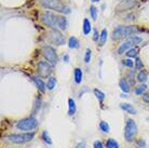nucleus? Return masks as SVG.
Masks as SVG:
<instances>
[{"instance_id": "obj_26", "label": "nucleus", "mask_w": 149, "mask_h": 148, "mask_svg": "<svg viewBox=\"0 0 149 148\" xmlns=\"http://www.w3.org/2000/svg\"><path fill=\"white\" fill-rule=\"evenodd\" d=\"M100 129L105 132V133H108L109 131H110V128H109V124L106 121H101L100 122Z\"/></svg>"}, {"instance_id": "obj_22", "label": "nucleus", "mask_w": 149, "mask_h": 148, "mask_svg": "<svg viewBox=\"0 0 149 148\" xmlns=\"http://www.w3.org/2000/svg\"><path fill=\"white\" fill-rule=\"evenodd\" d=\"M146 90H147V85L142 83V84H139L137 88L135 89L134 93L136 94V95H141V94H144V93L146 92Z\"/></svg>"}, {"instance_id": "obj_36", "label": "nucleus", "mask_w": 149, "mask_h": 148, "mask_svg": "<svg viewBox=\"0 0 149 148\" xmlns=\"http://www.w3.org/2000/svg\"><path fill=\"white\" fill-rule=\"evenodd\" d=\"M77 148H88L86 147V143H79L78 145H77Z\"/></svg>"}, {"instance_id": "obj_40", "label": "nucleus", "mask_w": 149, "mask_h": 148, "mask_svg": "<svg viewBox=\"0 0 149 148\" xmlns=\"http://www.w3.org/2000/svg\"><path fill=\"white\" fill-rule=\"evenodd\" d=\"M121 1H133V0H121Z\"/></svg>"}, {"instance_id": "obj_17", "label": "nucleus", "mask_w": 149, "mask_h": 148, "mask_svg": "<svg viewBox=\"0 0 149 148\" xmlns=\"http://www.w3.org/2000/svg\"><path fill=\"white\" fill-rule=\"evenodd\" d=\"M67 19L65 17V16H60L58 17V23H57V26H58V28L62 30H65L67 28Z\"/></svg>"}, {"instance_id": "obj_21", "label": "nucleus", "mask_w": 149, "mask_h": 148, "mask_svg": "<svg viewBox=\"0 0 149 148\" xmlns=\"http://www.w3.org/2000/svg\"><path fill=\"white\" fill-rule=\"evenodd\" d=\"M56 85V78L54 77H50L48 79V81H47V88L49 90H53L55 88Z\"/></svg>"}, {"instance_id": "obj_38", "label": "nucleus", "mask_w": 149, "mask_h": 148, "mask_svg": "<svg viewBox=\"0 0 149 148\" xmlns=\"http://www.w3.org/2000/svg\"><path fill=\"white\" fill-rule=\"evenodd\" d=\"M64 61H65L66 63H68V62H69V55H67V54H66V55L64 56Z\"/></svg>"}, {"instance_id": "obj_27", "label": "nucleus", "mask_w": 149, "mask_h": 148, "mask_svg": "<svg viewBox=\"0 0 149 148\" xmlns=\"http://www.w3.org/2000/svg\"><path fill=\"white\" fill-rule=\"evenodd\" d=\"M138 54V49L137 48H132L127 52V57H136Z\"/></svg>"}, {"instance_id": "obj_13", "label": "nucleus", "mask_w": 149, "mask_h": 148, "mask_svg": "<svg viewBox=\"0 0 149 148\" xmlns=\"http://www.w3.org/2000/svg\"><path fill=\"white\" fill-rule=\"evenodd\" d=\"M76 110H77V108H76L74 101L72 100V98H68V115L69 116L74 115Z\"/></svg>"}, {"instance_id": "obj_35", "label": "nucleus", "mask_w": 149, "mask_h": 148, "mask_svg": "<svg viewBox=\"0 0 149 148\" xmlns=\"http://www.w3.org/2000/svg\"><path fill=\"white\" fill-rule=\"evenodd\" d=\"M143 101H144L145 103H148L149 104V92L145 93V94L143 95Z\"/></svg>"}, {"instance_id": "obj_29", "label": "nucleus", "mask_w": 149, "mask_h": 148, "mask_svg": "<svg viewBox=\"0 0 149 148\" xmlns=\"http://www.w3.org/2000/svg\"><path fill=\"white\" fill-rule=\"evenodd\" d=\"M42 140H43V142L47 143L48 145H52V141H51V138H50L49 133L47 131H43V132H42Z\"/></svg>"}, {"instance_id": "obj_32", "label": "nucleus", "mask_w": 149, "mask_h": 148, "mask_svg": "<svg viewBox=\"0 0 149 148\" xmlns=\"http://www.w3.org/2000/svg\"><path fill=\"white\" fill-rule=\"evenodd\" d=\"M123 65L124 66H127V67H130V68H132L133 67V61L130 59H124L123 61Z\"/></svg>"}, {"instance_id": "obj_10", "label": "nucleus", "mask_w": 149, "mask_h": 148, "mask_svg": "<svg viewBox=\"0 0 149 148\" xmlns=\"http://www.w3.org/2000/svg\"><path fill=\"white\" fill-rule=\"evenodd\" d=\"M51 38H52L53 42H55L56 45H62L65 43V39H64L63 35H62L61 31H58L57 29H54V28H53V29L51 30Z\"/></svg>"}, {"instance_id": "obj_6", "label": "nucleus", "mask_w": 149, "mask_h": 148, "mask_svg": "<svg viewBox=\"0 0 149 148\" xmlns=\"http://www.w3.org/2000/svg\"><path fill=\"white\" fill-rule=\"evenodd\" d=\"M142 42V38L138 37V36H132L127 39V41H124L123 43H121L119 48H118V54H123L124 52L129 51L130 49H132L134 45H138V43H141Z\"/></svg>"}, {"instance_id": "obj_11", "label": "nucleus", "mask_w": 149, "mask_h": 148, "mask_svg": "<svg viewBox=\"0 0 149 148\" xmlns=\"http://www.w3.org/2000/svg\"><path fill=\"white\" fill-rule=\"evenodd\" d=\"M33 80L35 81V83H36V85H37V88H38V90L40 91V92H45V88H47V84L45 83V81L41 79V78H36V77H34L33 78Z\"/></svg>"}, {"instance_id": "obj_16", "label": "nucleus", "mask_w": 149, "mask_h": 148, "mask_svg": "<svg viewBox=\"0 0 149 148\" xmlns=\"http://www.w3.org/2000/svg\"><path fill=\"white\" fill-rule=\"evenodd\" d=\"M92 30V25H91V23L88 19H84L83 20V35H89L90 31Z\"/></svg>"}, {"instance_id": "obj_14", "label": "nucleus", "mask_w": 149, "mask_h": 148, "mask_svg": "<svg viewBox=\"0 0 149 148\" xmlns=\"http://www.w3.org/2000/svg\"><path fill=\"white\" fill-rule=\"evenodd\" d=\"M82 76H83V73L80 68H74V82L76 83H80L82 81Z\"/></svg>"}, {"instance_id": "obj_24", "label": "nucleus", "mask_w": 149, "mask_h": 148, "mask_svg": "<svg viewBox=\"0 0 149 148\" xmlns=\"http://www.w3.org/2000/svg\"><path fill=\"white\" fill-rule=\"evenodd\" d=\"M94 94H95V96H96V98L100 102H103V101L105 100V94L103 92H102L101 90H98V89H94Z\"/></svg>"}, {"instance_id": "obj_23", "label": "nucleus", "mask_w": 149, "mask_h": 148, "mask_svg": "<svg viewBox=\"0 0 149 148\" xmlns=\"http://www.w3.org/2000/svg\"><path fill=\"white\" fill-rule=\"evenodd\" d=\"M106 147L107 148H119V144L116 140L109 138L108 141L106 142Z\"/></svg>"}, {"instance_id": "obj_2", "label": "nucleus", "mask_w": 149, "mask_h": 148, "mask_svg": "<svg viewBox=\"0 0 149 148\" xmlns=\"http://www.w3.org/2000/svg\"><path fill=\"white\" fill-rule=\"evenodd\" d=\"M38 126L37 119L35 118H25L17 121L16 123V128L21 131H25V132H33L36 128Z\"/></svg>"}, {"instance_id": "obj_5", "label": "nucleus", "mask_w": 149, "mask_h": 148, "mask_svg": "<svg viewBox=\"0 0 149 148\" xmlns=\"http://www.w3.org/2000/svg\"><path fill=\"white\" fill-rule=\"evenodd\" d=\"M137 134V126L133 119H127L124 128V138L127 142H131Z\"/></svg>"}, {"instance_id": "obj_3", "label": "nucleus", "mask_w": 149, "mask_h": 148, "mask_svg": "<svg viewBox=\"0 0 149 148\" xmlns=\"http://www.w3.org/2000/svg\"><path fill=\"white\" fill-rule=\"evenodd\" d=\"M35 136L34 132H28V133L23 134H11L7 136V140L14 144H25L27 142H30Z\"/></svg>"}, {"instance_id": "obj_28", "label": "nucleus", "mask_w": 149, "mask_h": 148, "mask_svg": "<svg viewBox=\"0 0 149 148\" xmlns=\"http://www.w3.org/2000/svg\"><path fill=\"white\" fill-rule=\"evenodd\" d=\"M90 15H91V17L93 21H96L97 19V9L94 6H91L90 7Z\"/></svg>"}, {"instance_id": "obj_34", "label": "nucleus", "mask_w": 149, "mask_h": 148, "mask_svg": "<svg viewBox=\"0 0 149 148\" xmlns=\"http://www.w3.org/2000/svg\"><path fill=\"white\" fill-rule=\"evenodd\" d=\"M93 147L94 148H104V147H103V144H102L101 141H95V142H94Z\"/></svg>"}, {"instance_id": "obj_4", "label": "nucleus", "mask_w": 149, "mask_h": 148, "mask_svg": "<svg viewBox=\"0 0 149 148\" xmlns=\"http://www.w3.org/2000/svg\"><path fill=\"white\" fill-rule=\"evenodd\" d=\"M41 6L45 9L60 12V13H64L65 8H66L61 0H41Z\"/></svg>"}, {"instance_id": "obj_12", "label": "nucleus", "mask_w": 149, "mask_h": 148, "mask_svg": "<svg viewBox=\"0 0 149 148\" xmlns=\"http://www.w3.org/2000/svg\"><path fill=\"white\" fill-rule=\"evenodd\" d=\"M120 108L123 109V110L127 112V114H130V115H135L136 114V109H135L131 104H127V103H124V104H121L120 105Z\"/></svg>"}, {"instance_id": "obj_37", "label": "nucleus", "mask_w": 149, "mask_h": 148, "mask_svg": "<svg viewBox=\"0 0 149 148\" xmlns=\"http://www.w3.org/2000/svg\"><path fill=\"white\" fill-rule=\"evenodd\" d=\"M97 39H98V34H97V30H94L93 40H94V41H97Z\"/></svg>"}, {"instance_id": "obj_15", "label": "nucleus", "mask_w": 149, "mask_h": 148, "mask_svg": "<svg viewBox=\"0 0 149 148\" xmlns=\"http://www.w3.org/2000/svg\"><path fill=\"white\" fill-rule=\"evenodd\" d=\"M119 87H120V89L122 90L124 93H129L130 92V84L127 83V81L125 80V79H121L119 81Z\"/></svg>"}, {"instance_id": "obj_9", "label": "nucleus", "mask_w": 149, "mask_h": 148, "mask_svg": "<svg viewBox=\"0 0 149 148\" xmlns=\"http://www.w3.org/2000/svg\"><path fill=\"white\" fill-rule=\"evenodd\" d=\"M52 71V64H50L49 62H45V61H41L38 63V74L40 77H48L51 75Z\"/></svg>"}, {"instance_id": "obj_1", "label": "nucleus", "mask_w": 149, "mask_h": 148, "mask_svg": "<svg viewBox=\"0 0 149 148\" xmlns=\"http://www.w3.org/2000/svg\"><path fill=\"white\" fill-rule=\"evenodd\" d=\"M142 29L138 28L137 26H118L116 27L113 31L111 34V37L113 40H120V39H123V38H129L132 37L133 35H136V34L141 33Z\"/></svg>"}, {"instance_id": "obj_39", "label": "nucleus", "mask_w": 149, "mask_h": 148, "mask_svg": "<svg viewBox=\"0 0 149 148\" xmlns=\"http://www.w3.org/2000/svg\"><path fill=\"white\" fill-rule=\"evenodd\" d=\"M91 1H92V2H98L100 0H91Z\"/></svg>"}, {"instance_id": "obj_18", "label": "nucleus", "mask_w": 149, "mask_h": 148, "mask_svg": "<svg viewBox=\"0 0 149 148\" xmlns=\"http://www.w3.org/2000/svg\"><path fill=\"white\" fill-rule=\"evenodd\" d=\"M68 47L70 49H78L79 48V41L76 37H70L68 39Z\"/></svg>"}, {"instance_id": "obj_25", "label": "nucleus", "mask_w": 149, "mask_h": 148, "mask_svg": "<svg viewBox=\"0 0 149 148\" xmlns=\"http://www.w3.org/2000/svg\"><path fill=\"white\" fill-rule=\"evenodd\" d=\"M147 73L146 71H139L137 75V81L143 83V82H145L147 80Z\"/></svg>"}, {"instance_id": "obj_31", "label": "nucleus", "mask_w": 149, "mask_h": 148, "mask_svg": "<svg viewBox=\"0 0 149 148\" xmlns=\"http://www.w3.org/2000/svg\"><path fill=\"white\" fill-rule=\"evenodd\" d=\"M143 66H144V64H143L142 59H135V68H136V69H142Z\"/></svg>"}, {"instance_id": "obj_30", "label": "nucleus", "mask_w": 149, "mask_h": 148, "mask_svg": "<svg viewBox=\"0 0 149 148\" xmlns=\"http://www.w3.org/2000/svg\"><path fill=\"white\" fill-rule=\"evenodd\" d=\"M91 55H92V51H91L90 49H86V55H84V62H86V64L90 63V61H91Z\"/></svg>"}, {"instance_id": "obj_19", "label": "nucleus", "mask_w": 149, "mask_h": 148, "mask_svg": "<svg viewBox=\"0 0 149 148\" xmlns=\"http://www.w3.org/2000/svg\"><path fill=\"white\" fill-rule=\"evenodd\" d=\"M134 2L133 1H124V3L120 4L119 7H118V10H120L121 8H123L121 11H124V10H129V9H132V8L134 7Z\"/></svg>"}, {"instance_id": "obj_20", "label": "nucleus", "mask_w": 149, "mask_h": 148, "mask_svg": "<svg viewBox=\"0 0 149 148\" xmlns=\"http://www.w3.org/2000/svg\"><path fill=\"white\" fill-rule=\"evenodd\" d=\"M107 29H103L101 31V35H100V45H104L106 43V40H107Z\"/></svg>"}, {"instance_id": "obj_7", "label": "nucleus", "mask_w": 149, "mask_h": 148, "mask_svg": "<svg viewBox=\"0 0 149 148\" xmlns=\"http://www.w3.org/2000/svg\"><path fill=\"white\" fill-rule=\"evenodd\" d=\"M58 17L55 13H52V12H45L41 14V22L43 23L45 25L51 27V28H54L57 26V23H58Z\"/></svg>"}, {"instance_id": "obj_8", "label": "nucleus", "mask_w": 149, "mask_h": 148, "mask_svg": "<svg viewBox=\"0 0 149 148\" xmlns=\"http://www.w3.org/2000/svg\"><path fill=\"white\" fill-rule=\"evenodd\" d=\"M42 55L45 56L47 62H49V63L52 64V65H55L57 63V61H58L55 49L52 48L51 45H45L42 48Z\"/></svg>"}, {"instance_id": "obj_33", "label": "nucleus", "mask_w": 149, "mask_h": 148, "mask_svg": "<svg viewBox=\"0 0 149 148\" xmlns=\"http://www.w3.org/2000/svg\"><path fill=\"white\" fill-rule=\"evenodd\" d=\"M137 147H139V148H146V142H145V140H138L137 141Z\"/></svg>"}]
</instances>
